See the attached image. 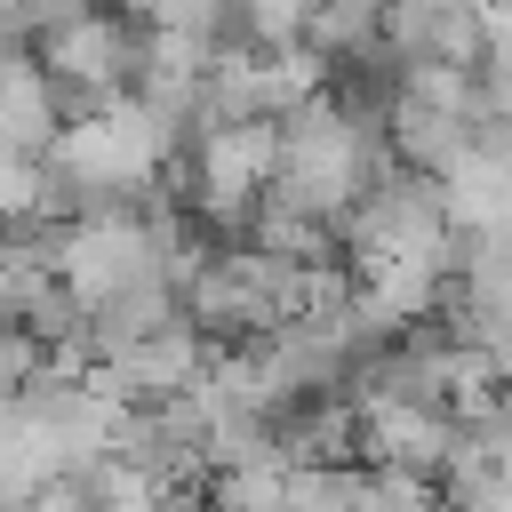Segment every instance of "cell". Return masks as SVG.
Instances as JSON below:
<instances>
[{
  "mask_svg": "<svg viewBox=\"0 0 512 512\" xmlns=\"http://www.w3.org/2000/svg\"><path fill=\"white\" fill-rule=\"evenodd\" d=\"M304 48L328 64H360V56H384V0H320L312 24H304Z\"/></svg>",
  "mask_w": 512,
  "mask_h": 512,
  "instance_id": "1",
  "label": "cell"
}]
</instances>
